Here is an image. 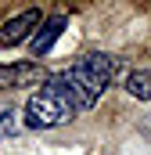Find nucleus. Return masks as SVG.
Returning a JSON list of instances; mask_svg holds the SVG:
<instances>
[{
    "label": "nucleus",
    "instance_id": "nucleus-1",
    "mask_svg": "<svg viewBox=\"0 0 151 155\" xmlns=\"http://www.w3.org/2000/svg\"><path fill=\"white\" fill-rule=\"evenodd\" d=\"M79 116L72 105V94L65 87L61 72H47V79L40 83V90L29 97L25 105V123L33 130H50V126H65Z\"/></svg>",
    "mask_w": 151,
    "mask_h": 155
},
{
    "label": "nucleus",
    "instance_id": "nucleus-2",
    "mask_svg": "<svg viewBox=\"0 0 151 155\" xmlns=\"http://www.w3.org/2000/svg\"><path fill=\"white\" fill-rule=\"evenodd\" d=\"M40 22H43V15H40L36 7H29V11H22V15H14L11 22H4V25H0V47H18V43L33 40V33L40 29Z\"/></svg>",
    "mask_w": 151,
    "mask_h": 155
},
{
    "label": "nucleus",
    "instance_id": "nucleus-3",
    "mask_svg": "<svg viewBox=\"0 0 151 155\" xmlns=\"http://www.w3.org/2000/svg\"><path fill=\"white\" fill-rule=\"evenodd\" d=\"M47 72L40 61H11V65H0V90H11V87H36L43 83Z\"/></svg>",
    "mask_w": 151,
    "mask_h": 155
},
{
    "label": "nucleus",
    "instance_id": "nucleus-4",
    "mask_svg": "<svg viewBox=\"0 0 151 155\" xmlns=\"http://www.w3.org/2000/svg\"><path fill=\"white\" fill-rule=\"evenodd\" d=\"M65 25H69V18H65V15H54V18L40 22V29L33 33V40H29V47H33V58L50 54V47H54V43H58V36L65 33Z\"/></svg>",
    "mask_w": 151,
    "mask_h": 155
},
{
    "label": "nucleus",
    "instance_id": "nucleus-5",
    "mask_svg": "<svg viewBox=\"0 0 151 155\" xmlns=\"http://www.w3.org/2000/svg\"><path fill=\"white\" fill-rule=\"evenodd\" d=\"M79 65H83L90 76L97 79L104 90H108V83H112L115 72H119V58H112V54H101V51H90V54H83V58H79Z\"/></svg>",
    "mask_w": 151,
    "mask_h": 155
},
{
    "label": "nucleus",
    "instance_id": "nucleus-6",
    "mask_svg": "<svg viewBox=\"0 0 151 155\" xmlns=\"http://www.w3.org/2000/svg\"><path fill=\"white\" fill-rule=\"evenodd\" d=\"M126 90H130V97H137V101H151V72L148 69H133V72L126 76Z\"/></svg>",
    "mask_w": 151,
    "mask_h": 155
},
{
    "label": "nucleus",
    "instance_id": "nucleus-7",
    "mask_svg": "<svg viewBox=\"0 0 151 155\" xmlns=\"http://www.w3.org/2000/svg\"><path fill=\"white\" fill-rule=\"evenodd\" d=\"M18 130H22L18 108H11V105L0 101V137H11V134H18Z\"/></svg>",
    "mask_w": 151,
    "mask_h": 155
}]
</instances>
